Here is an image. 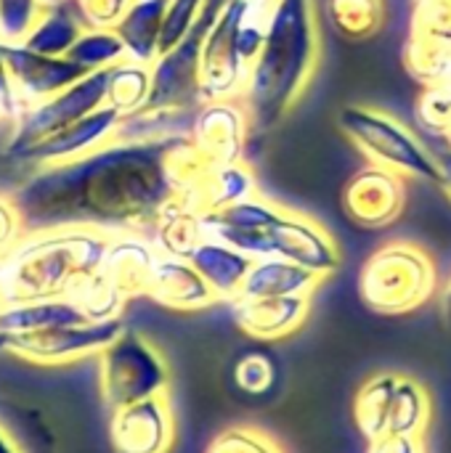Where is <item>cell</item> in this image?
Wrapping results in <instances>:
<instances>
[{"label":"cell","instance_id":"obj_37","mask_svg":"<svg viewBox=\"0 0 451 453\" xmlns=\"http://www.w3.org/2000/svg\"><path fill=\"white\" fill-rule=\"evenodd\" d=\"M205 453H284L266 433L253 427H229L218 433Z\"/></svg>","mask_w":451,"mask_h":453},{"label":"cell","instance_id":"obj_2","mask_svg":"<svg viewBox=\"0 0 451 453\" xmlns=\"http://www.w3.org/2000/svg\"><path fill=\"white\" fill-rule=\"evenodd\" d=\"M319 58L322 37L316 3L274 0L263 48L250 64L242 93L253 133H271L287 119L316 74Z\"/></svg>","mask_w":451,"mask_h":453},{"label":"cell","instance_id":"obj_22","mask_svg":"<svg viewBox=\"0 0 451 453\" xmlns=\"http://www.w3.org/2000/svg\"><path fill=\"white\" fill-rule=\"evenodd\" d=\"M260 194L258 191V178L253 173V167L247 162H234V165H213L210 173L205 175V180L183 199L191 212L197 215H207V212H218L223 207H231L242 199H250Z\"/></svg>","mask_w":451,"mask_h":453},{"label":"cell","instance_id":"obj_11","mask_svg":"<svg viewBox=\"0 0 451 453\" xmlns=\"http://www.w3.org/2000/svg\"><path fill=\"white\" fill-rule=\"evenodd\" d=\"M268 244H271V257H284L290 263H298L322 279L332 276L340 263V247L332 239V234L316 223L314 218L282 207L276 220L268 228Z\"/></svg>","mask_w":451,"mask_h":453},{"label":"cell","instance_id":"obj_29","mask_svg":"<svg viewBox=\"0 0 451 453\" xmlns=\"http://www.w3.org/2000/svg\"><path fill=\"white\" fill-rule=\"evenodd\" d=\"M152 93V64H138L133 58H122L109 66L106 80V106H112L120 117L138 114Z\"/></svg>","mask_w":451,"mask_h":453},{"label":"cell","instance_id":"obj_28","mask_svg":"<svg viewBox=\"0 0 451 453\" xmlns=\"http://www.w3.org/2000/svg\"><path fill=\"white\" fill-rule=\"evenodd\" d=\"M399 374L383 372L369 377L354 401V419L359 433L372 443L385 438L388 433V414H391V401H393V390H396Z\"/></svg>","mask_w":451,"mask_h":453},{"label":"cell","instance_id":"obj_26","mask_svg":"<svg viewBox=\"0 0 451 453\" xmlns=\"http://www.w3.org/2000/svg\"><path fill=\"white\" fill-rule=\"evenodd\" d=\"M152 244L157 247L159 255H167V257H181V260H189L191 252L205 242V228H202V215L191 212L183 202L173 199L154 231H152Z\"/></svg>","mask_w":451,"mask_h":453},{"label":"cell","instance_id":"obj_31","mask_svg":"<svg viewBox=\"0 0 451 453\" xmlns=\"http://www.w3.org/2000/svg\"><path fill=\"white\" fill-rule=\"evenodd\" d=\"M431 422V395L428 390L415 382L412 377H401L393 390L391 414H388V433L385 435H409L423 438Z\"/></svg>","mask_w":451,"mask_h":453},{"label":"cell","instance_id":"obj_9","mask_svg":"<svg viewBox=\"0 0 451 453\" xmlns=\"http://www.w3.org/2000/svg\"><path fill=\"white\" fill-rule=\"evenodd\" d=\"M106 80H109V66L88 72L82 80H77L58 96L21 109V114L16 117L13 138L8 143V157L11 159L19 157L32 143H37V141L48 138L51 133H58V130L74 125L77 119L93 114L96 109H101L106 104Z\"/></svg>","mask_w":451,"mask_h":453},{"label":"cell","instance_id":"obj_15","mask_svg":"<svg viewBox=\"0 0 451 453\" xmlns=\"http://www.w3.org/2000/svg\"><path fill=\"white\" fill-rule=\"evenodd\" d=\"M0 56L5 61V69L11 74V82L19 93V98H29L35 104L48 101L82 80L88 69L69 56H45L37 50L24 48L21 42L0 40Z\"/></svg>","mask_w":451,"mask_h":453},{"label":"cell","instance_id":"obj_21","mask_svg":"<svg viewBox=\"0 0 451 453\" xmlns=\"http://www.w3.org/2000/svg\"><path fill=\"white\" fill-rule=\"evenodd\" d=\"M322 281L319 273L284 257H260L253 260L237 297H311Z\"/></svg>","mask_w":451,"mask_h":453},{"label":"cell","instance_id":"obj_10","mask_svg":"<svg viewBox=\"0 0 451 453\" xmlns=\"http://www.w3.org/2000/svg\"><path fill=\"white\" fill-rule=\"evenodd\" d=\"M247 0H226L215 24L210 27L202 58H199V90L202 101L242 98L250 64L239 50V24L245 16Z\"/></svg>","mask_w":451,"mask_h":453},{"label":"cell","instance_id":"obj_50","mask_svg":"<svg viewBox=\"0 0 451 453\" xmlns=\"http://www.w3.org/2000/svg\"><path fill=\"white\" fill-rule=\"evenodd\" d=\"M0 119H5V111H3V106H0Z\"/></svg>","mask_w":451,"mask_h":453},{"label":"cell","instance_id":"obj_49","mask_svg":"<svg viewBox=\"0 0 451 453\" xmlns=\"http://www.w3.org/2000/svg\"><path fill=\"white\" fill-rule=\"evenodd\" d=\"M441 138L447 141V146H449V149H451V122H449V127L444 130V135H441Z\"/></svg>","mask_w":451,"mask_h":453},{"label":"cell","instance_id":"obj_41","mask_svg":"<svg viewBox=\"0 0 451 453\" xmlns=\"http://www.w3.org/2000/svg\"><path fill=\"white\" fill-rule=\"evenodd\" d=\"M85 29H112L130 0H74Z\"/></svg>","mask_w":451,"mask_h":453},{"label":"cell","instance_id":"obj_23","mask_svg":"<svg viewBox=\"0 0 451 453\" xmlns=\"http://www.w3.org/2000/svg\"><path fill=\"white\" fill-rule=\"evenodd\" d=\"M170 0H130L120 21L112 27L122 45L128 58L138 64H154L159 56V35L162 21L167 13Z\"/></svg>","mask_w":451,"mask_h":453},{"label":"cell","instance_id":"obj_19","mask_svg":"<svg viewBox=\"0 0 451 453\" xmlns=\"http://www.w3.org/2000/svg\"><path fill=\"white\" fill-rule=\"evenodd\" d=\"M159 260L152 239L138 234H117L109 236V247L98 265V273L125 297H146L154 265Z\"/></svg>","mask_w":451,"mask_h":453},{"label":"cell","instance_id":"obj_8","mask_svg":"<svg viewBox=\"0 0 451 453\" xmlns=\"http://www.w3.org/2000/svg\"><path fill=\"white\" fill-rule=\"evenodd\" d=\"M120 332H125L122 316L109 321H85L69 326H48L37 332L5 334L0 332V353L16 356L37 366H61L88 356H98Z\"/></svg>","mask_w":451,"mask_h":453},{"label":"cell","instance_id":"obj_12","mask_svg":"<svg viewBox=\"0 0 451 453\" xmlns=\"http://www.w3.org/2000/svg\"><path fill=\"white\" fill-rule=\"evenodd\" d=\"M253 125L242 98L205 101L191 122V143L213 165L245 162V149L250 141Z\"/></svg>","mask_w":451,"mask_h":453},{"label":"cell","instance_id":"obj_32","mask_svg":"<svg viewBox=\"0 0 451 453\" xmlns=\"http://www.w3.org/2000/svg\"><path fill=\"white\" fill-rule=\"evenodd\" d=\"M66 300L74 303L80 308V313L88 321H109V319H120L122 308H125V297L98 273H88L82 279H77L72 284V289L66 292Z\"/></svg>","mask_w":451,"mask_h":453},{"label":"cell","instance_id":"obj_42","mask_svg":"<svg viewBox=\"0 0 451 453\" xmlns=\"http://www.w3.org/2000/svg\"><path fill=\"white\" fill-rule=\"evenodd\" d=\"M21 239V223L8 202V196H0V255H5L16 242Z\"/></svg>","mask_w":451,"mask_h":453},{"label":"cell","instance_id":"obj_40","mask_svg":"<svg viewBox=\"0 0 451 453\" xmlns=\"http://www.w3.org/2000/svg\"><path fill=\"white\" fill-rule=\"evenodd\" d=\"M234 380H237V385H239L245 393H250V395H263V393L271 390V385H274V380H276V369H274V364H271L263 353H250V356H245V358L237 364Z\"/></svg>","mask_w":451,"mask_h":453},{"label":"cell","instance_id":"obj_13","mask_svg":"<svg viewBox=\"0 0 451 453\" xmlns=\"http://www.w3.org/2000/svg\"><path fill=\"white\" fill-rule=\"evenodd\" d=\"M279 212H282V207L276 202L255 194V196L242 199L231 207L202 215L205 239L223 242V244L245 252L253 260L271 257L268 228Z\"/></svg>","mask_w":451,"mask_h":453},{"label":"cell","instance_id":"obj_43","mask_svg":"<svg viewBox=\"0 0 451 453\" xmlns=\"http://www.w3.org/2000/svg\"><path fill=\"white\" fill-rule=\"evenodd\" d=\"M369 453H425L423 438L409 435H385L369 443Z\"/></svg>","mask_w":451,"mask_h":453},{"label":"cell","instance_id":"obj_17","mask_svg":"<svg viewBox=\"0 0 451 453\" xmlns=\"http://www.w3.org/2000/svg\"><path fill=\"white\" fill-rule=\"evenodd\" d=\"M120 122H122V117L112 106L104 104L93 114L77 119L74 125H69V127H64L58 133H51L48 138L32 143L29 149H24L13 159L16 162H27V165H37V167L77 159V157L104 146L109 138H114Z\"/></svg>","mask_w":451,"mask_h":453},{"label":"cell","instance_id":"obj_1","mask_svg":"<svg viewBox=\"0 0 451 453\" xmlns=\"http://www.w3.org/2000/svg\"><path fill=\"white\" fill-rule=\"evenodd\" d=\"M170 138L114 141L77 159L37 167L8 196L21 234L90 228L109 236H152L175 199L167 173Z\"/></svg>","mask_w":451,"mask_h":453},{"label":"cell","instance_id":"obj_14","mask_svg":"<svg viewBox=\"0 0 451 453\" xmlns=\"http://www.w3.org/2000/svg\"><path fill=\"white\" fill-rule=\"evenodd\" d=\"M343 204L351 220L364 228L391 226L404 212L407 178L367 162L348 178L343 188Z\"/></svg>","mask_w":451,"mask_h":453},{"label":"cell","instance_id":"obj_53","mask_svg":"<svg viewBox=\"0 0 451 453\" xmlns=\"http://www.w3.org/2000/svg\"><path fill=\"white\" fill-rule=\"evenodd\" d=\"M449 80H451V77H449Z\"/></svg>","mask_w":451,"mask_h":453},{"label":"cell","instance_id":"obj_45","mask_svg":"<svg viewBox=\"0 0 451 453\" xmlns=\"http://www.w3.org/2000/svg\"><path fill=\"white\" fill-rule=\"evenodd\" d=\"M436 165H439V186L444 188V194L451 199V149L436 154Z\"/></svg>","mask_w":451,"mask_h":453},{"label":"cell","instance_id":"obj_5","mask_svg":"<svg viewBox=\"0 0 451 453\" xmlns=\"http://www.w3.org/2000/svg\"><path fill=\"white\" fill-rule=\"evenodd\" d=\"M338 125L369 165L393 170L407 180H439L436 154L393 114L351 104L338 111Z\"/></svg>","mask_w":451,"mask_h":453},{"label":"cell","instance_id":"obj_44","mask_svg":"<svg viewBox=\"0 0 451 453\" xmlns=\"http://www.w3.org/2000/svg\"><path fill=\"white\" fill-rule=\"evenodd\" d=\"M0 106H3L5 117H19L21 114V109H19L21 106V98H19L13 82H11V74L5 69L3 56H0Z\"/></svg>","mask_w":451,"mask_h":453},{"label":"cell","instance_id":"obj_27","mask_svg":"<svg viewBox=\"0 0 451 453\" xmlns=\"http://www.w3.org/2000/svg\"><path fill=\"white\" fill-rule=\"evenodd\" d=\"M85 321L88 319L80 313V308L74 303H69L66 297L0 308V332H5V334H21V332H37V329H48V326L85 324Z\"/></svg>","mask_w":451,"mask_h":453},{"label":"cell","instance_id":"obj_52","mask_svg":"<svg viewBox=\"0 0 451 453\" xmlns=\"http://www.w3.org/2000/svg\"><path fill=\"white\" fill-rule=\"evenodd\" d=\"M0 308H3V303H0Z\"/></svg>","mask_w":451,"mask_h":453},{"label":"cell","instance_id":"obj_34","mask_svg":"<svg viewBox=\"0 0 451 453\" xmlns=\"http://www.w3.org/2000/svg\"><path fill=\"white\" fill-rule=\"evenodd\" d=\"M66 56L72 61L82 64L88 72L106 69V66H114L122 58H128L125 45H122V40H120V35L114 29H85L77 37V42L69 48Z\"/></svg>","mask_w":451,"mask_h":453},{"label":"cell","instance_id":"obj_16","mask_svg":"<svg viewBox=\"0 0 451 453\" xmlns=\"http://www.w3.org/2000/svg\"><path fill=\"white\" fill-rule=\"evenodd\" d=\"M109 441L117 453H167L175 441V419L167 395H154L112 411Z\"/></svg>","mask_w":451,"mask_h":453},{"label":"cell","instance_id":"obj_46","mask_svg":"<svg viewBox=\"0 0 451 453\" xmlns=\"http://www.w3.org/2000/svg\"><path fill=\"white\" fill-rule=\"evenodd\" d=\"M0 453H21L16 441L11 438V433L5 427H0Z\"/></svg>","mask_w":451,"mask_h":453},{"label":"cell","instance_id":"obj_51","mask_svg":"<svg viewBox=\"0 0 451 453\" xmlns=\"http://www.w3.org/2000/svg\"><path fill=\"white\" fill-rule=\"evenodd\" d=\"M415 3H423V0H415Z\"/></svg>","mask_w":451,"mask_h":453},{"label":"cell","instance_id":"obj_24","mask_svg":"<svg viewBox=\"0 0 451 453\" xmlns=\"http://www.w3.org/2000/svg\"><path fill=\"white\" fill-rule=\"evenodd\" d=\"M189 263L210 284V289L218 295V300H234L245 284V276L253 265V257H247L245 252H239L223 242L205 239L191 252Z\"/></svg>","mask_w":451,"mask_h":453},{"label":"cell","instance_id":"obj_30","mask_svg":"<svg viewBox=\"0 0 451 453\" xmlns=\"http://www.w3.org/2000/svg\"><path fill=\"white\" fill-rule=\"evenodd\" d=\"M327 24L351 42L369 40L385 24V0H324Z\"/></svg>","mask_w":451,"mask_h":453},{"label":"cell","instance_id":"obj_25","mask_svg":"<svg viewBox=\"0 0 451 453\" xmlns=\"http://www.w3.org/2000/svg\"><path fill=\"white\" fill-rule=\"evenodd\" d=\"M82 32H85V24L77 11V3L69 0L53 8H43L40 19L27 32L21 45L45 56H66Z\"/></svg>","mask_w":451,"mask_h":453},{"label":"cell","instance_id":"obj_36","mask_svg":"<svg viewBox=\"0 0 451 453\" xmlns=\"http://www.w3.org/2000/svg\"><path fill=\"white\" fill-rule=\"evenodd\" d=\"M417 122L431 133V135H444V130L451 122V80L428 85L423 96L417 98Z\"/></svg>","mask_w":451,"mask_h":453},{"label":"cell","instance_id":"obj_3","mask_svg":"<svg viewBox=\"0 0 451 453\" xmlns=\"http://www.w3.org/2000/svg\"><path fill=\"white\" fill-rule=\"evenodd\" d=\"M109 234L90 228H58L21 234V239L0 255V303H37L66 297L72 284L98 271Z\"/></svg>","mask_w":451,"mask_h":453},{"label":"cell","instance_id":"obj_18","mask_svg":"<svg viewBox=\"0 0 451 453\" xmlns=\"http://www.w3.org/2000/svg\"><path fill=\"white\" fill-rule=\"evenodd\" d=\"M311 313V297H234L231 319L253 340L274 342L295 334Z\"/></svg>","mask_w":451,"mask_h":453},{"label":"cell","instance_id":"obj_35","mask_svg":"<svg viewBox=\"0 0 451 453\" xmlns=\"http://www.w3.org/2000/svg\"><path fill=\"white\" fill-rule=\"evenodd\" d=\"M409 35L451 48V0L415 3Z\"/></svg>","mask_w":451,"mask_h":453},{"label":"cell","instance_id":"obj_4","mask_svg":"<svg viewBox=\"0 0 451 453\" xmlns=\"http://www.w3.org/2000/svg\"><path fill=\"white\" fill-rule=\"evenodd\" d=\"M433 257L412 242H388L362 265L359 295L367 308L401 316L425 305L436 292Z\"/></svg>","mask_w":451,"mask_h":453},{"label":"cell","instance_id":"obj_39","mask_svg":"<svg viewBox=\"0 0 451 453\" xmlns=\"http://www.w3.org/2000/svg\"><path fill=\"white\" fill-rule=\"evenodd\" d=\"M37 0H0V40L21 42L40 19Z\"/></svg>","mask_w":451,"mask_h":453},{"label":"cell","instance_id":"obj_38","mask_svg":"<svg viewBox=\"0 0 451 453\" xmlns=\"http://www.w3.org/2000/svg\"><path fill=\"white\" fill-rule=\"evenodd\" d=\"M207 0H170L165 21H162V35H159V53L170 50L173 45H178L186 32L194 27L197 16L202 13Z\"/></svg>","mask_w":451,"mask_h":453},{"label":"cell","instance_id":"obj_47","mask_svg":"<svg viewBox=\"0 0 451 453\" xmlns=\"http://www.w3.org/2000/svg\"><path fill=\"white\" fill-rule=\"evenodd\" d=\"M441 308H444V324H447V329H451V279L449 284H447V289H444Z\"/></svg>","mask_w":451,"mask_h":453},{"label":"cell","instance_id":"obj_7","mask_svg":"<svg viewBox=\"0 0 451 453\" xmlns=\"http://www.w3.org/2000/svg\"><path fill=\"white\" fill-rule=\"evenodd\" d=\"M226 0H207L202 13L197 16L194 27L186 32V37L173 45L170 50L159 53L152 64V93L146 106L138 114H154V111H194L199 109L202 90H199V58L202 45L215 24L218 13L223 11Z\"/></svg>","mask_w":451,"mask_h":453},{"label":"cell","instance_id":"obj_48","mask_svg":"<svg viewBox=\"0 0 451 453\" xmlns=\"http://www.w3.org/2000/svg\"><path fill=\"white\" fill-rule=\"evenodd\" d=\"M61 3H69V0H37L40 8H53V5H61Z\"/></svg>","mask_w":451,"mask_h":453},{"label":"cell","instance_id":"obj_20","mask_svg":"<svg viewBox=\"0 0 451 453\" xmlns=\"http://www.w3.org/2000/svg\"><path fill=\"white\" fill-rule=\"evenodd\" d=\"M146 297L170 311H202L218 303V295L189 260L167 255H159Z\"/></svg>","mask_w":451,"mask_h":453},{"label":"cell","instance_id":"obj_6","mask_svg":"<svg viewBox=\"0 0 451 453\" xmlns=\"http://www.w3.org/2000/svg\"><path fill=\"white\" fill-rule=\"evenodd\" d=\"M167 382L170 372L162 353L133 329L120 332L98 353V390L112 411L165 395Z\"/></svg>","mask_w":451,"mask_h":453},{"label":"cell","instance_id":"obj_33","mask_svg":"<svg viewBox=\"0 0 451 453\" xmlns=\"http://www.w3.org/2000/svg\"><path fill=\"white\" fill-rule=\"evenodd\" d=\"M404 64H407V72L425 88L447 82L451 77V48L409 35Z\"/></svg>","mask_w":451,"mask_h":453}]
</instances>
